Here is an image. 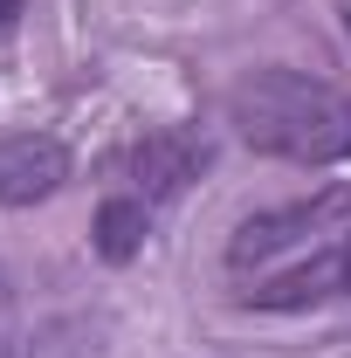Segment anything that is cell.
Masks as SVG:
<instances>
[{
	"mask_svg": "<svg viewBox=\"0 0 351 358\" xmlns=\"http://www.w3.org/2000/svg\"><path fill=\"white\" fill-rule=\"evenodd\" d=\"M227 124L268 159L338 166L351 159V96L296 69H255L227 90Z\"/></svg>",
	"mask_w": 351,
	"mask_h": 358,
	"instance_id": "obj_1",
	"label": "cell"
},
{
	"mask_svg": "<svg viewBox=\"0 0 351 358\" xmlns=\"http://www.w3.org/2000/svg\"><path fill=\"white\" fill-rule=\"evenodd\" d=\"M338 214H351V193H324V200H296V207H268V214H255V221L234 227V241H227V262H234V268L275 262L282 248L310 241L317 227L338 221Z\"/></svg>",
	"mask_w": 351,
	"mask_h": 358,
	"instance_id": "obj_2",
	"label": "cell"
},
{
	"mask_svg": "<svg viewBox=\"0 0 351 358\" xmlns=\"http://www.w3.org/2000/svg\"><path fill=\"white\" fill-rule=\"evenodd\" d=\"M207 166H214V145L200 131H186V124H166V131H152L131 152V179H138V193H145L152 207H159V200H179Z\"/></svg>",
	"mask_w": 351,
	"mask_h": 358,
	"instance_id": "obj_3",
	"label": "cell"
},
{
	"mask_svg": "<svg viewBox=\"0 0 351 358\" xmlns=\"http://www.w3.org/2000/svg\"><path fill=\"white\" fill-rule=\"evenodd\" d=\"M69 179V152L48 131H21L0 138V207H35Z\"/></svg>",
	"mask_w": 351,
	"mask_h": 358,
	"instance_id": "obj_4",
	"label": "cell"
},
{
	"mask_svg": "<svg viewBox=\"0 0 351 358\" xmlns=\"http://www.w3.org/2000/svg\"><path fill=\"white\" fill-rule=\"evenodd\" d=\"M96 255L103 262H131L138 248H145V234H152V200L145 193H110L103 207H96Z\"/></svg>",
	"mask_w": 351,
	"mask_h": 358,
	"instance_id": "obj_5",
	"label": "cell"
},
{
	"mask_svg": "<svg viewBox=\"0 0 351 358\" xmlns=\"http://www.w3.org/2000/svg\"><path fill=\"white\" fill-rule=\"evenodd\" d=\"M338 289H345V255H317V262L275 275L268 289H255V303H262V310H303V303H324V296H338Z\"/></svg>",
	"mask_w": 351,
	"mask_h": 358,
	"instance_id": "obj_6",
	"label": "cell"
},
{
	"mask_svg": "<svg viewBox=\"0 0 351 358\" xmlns=\"http://www.w3.org/2000/svg\"><path fill=\"white\" fill-rule=\"evenodd\" d=\"M0 358H14V296H7V275H0Z\"/></svg>",
	"mask_w": 351,
	"mask_h": 358,
	"instance_id": "obj_7",
	"label": "cell"
},
{
	"mask_svg": "<svg viewBox=\"0 0 351 358\" xmlns=\"http://www.w3.org/2000/svg\"><path fill=\"white\" fill-rule=\"evenodd\" d=\"M14 14H21V0H0V28H14Z\"/></svg>",
	"mask_w": 351,
	"mask_h": 358,
	"instance_id": "obj_8",
	"label": "cell"
},
{
	"mask_svg": "<svg viewBox=\"0 0 351 358\" xmlns=\"http://www.w3.org/2000/svg\"><path fill=\"white\" fill-rule=\"evenodd\" d=\"M338 255H345V289H351V227H345V248Z\"/></svg>",
	"mask_w": 351,
	"mask_h": 358,
	"instance_id": "obj_9",
	"label": "cell"
},
{
	"mask_svg": "<svg viewBox=\"0 0 351 358\" xmlns=\"http://www.w3.org/2000/svg\"><path fill=\"white\" fill-rule=\"evenodd\" d=\"M345 28H351V7H345Z\"/></svg>",
	"mask_w": 351,
	"mask_h": 358,
	"instance_id": "obj_10",
	"label": "cell"
}]
</instances>
